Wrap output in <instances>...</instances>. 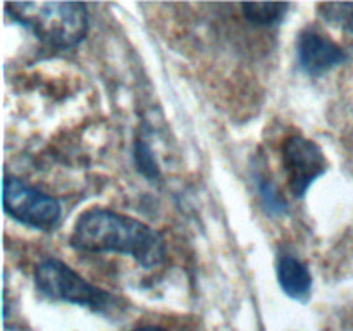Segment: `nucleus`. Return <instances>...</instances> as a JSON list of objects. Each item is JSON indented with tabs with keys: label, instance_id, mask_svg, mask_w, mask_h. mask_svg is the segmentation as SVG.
I'll list each match as a JSON object with an SVG mask.
<instances>
[{
	"label": "nucleus",
	"instance_id": "nucleus-1",
	"mask_svg": "<svg viewBox=\"0 0 353 331\" xmlns=\"http://www.w3.org/2000/svg\"><path fill=\"white\" fill-rule=\"evenodd\" d=\"M71 245L93 254L130 255L147 269L161 265L165 257V241L157 230L102 207L79 214L71 231Z\"/></svg>",
	"mask_w": 353,
	"mask_h": 331
},
{
	"label": "nucleus",
	"instance_id": "nucleus-2",
	"mask_svg": "<svg viewBox=\"0 0 353 331\" xmlns=\"http://www.w3.org/2000/svg\"><path fill=\"white\" fill-rule=\"evenodd\" d=\"M6 9L14 21L55 48L76 47L88 33V12L83 3L16 2L7 3Z\"/></svg>",
	"mask_w": 353,
	"mask_h": 331
},
{
	"label": "nucleus",
	"instance_id": "nucleus-3",
	"mask_svg": "<svg viewBox=\"0 0 353 331\" xmlns=\"http://www.w3.org/2000/svg\"><path fill=\"white\" fill-rule=\"evenodd\" d=\"M34 285L47 299L88 307L95 312H107L114 305L110 293L83 279L59 259H47L34 268Z\"/></svg>",
	"mask_w": 353,
	"mask_h": 331
},
{
	"label": "nucleus",
	"instance_id": "nucleus-4",
	"mask_svg": "<svg viewBox=\"0 0 353 331\" xmlns=\"http://www.w3.org/2000/svg\"><path fill=\"white\" fill-rule=\"evenodd\" d=\"M2 200L3 209L10 217L34 230L52 231L61 223L62 207L59 200L26 185L19 178L6 176Z\"/></svg>",
	"mask_w": 353,
	"mask_h": 331
},
{
	"label": "nucleus",
	"instance_id": "nucleus-5",
	"mask_svg": "<svg viewBox=\"0 0 353 331\" xmlns=\"http://www.w3.org/2000/svg\"><path fill=\"white\" fill-rule=\"evenodd\" d=\"M281 155L288 186L296 199H302L312 183L327 171V161L323 148L310 138L300 134L286 137L283 141Z\"/></svg>",
	"mask_w": 353,
	"mask_h": 331
},
{
	"label": "nucleus",
	"instance_id": "nucleus-6",
	"mask_svg": "<svg viewBox=\"0 0 353 331\" xmlns=\"http://www.w3.org/2000/svg\"><path fill=\"white\" fill-rule=\"evenodd\" d=\"M299 61L307 74L321 76L347 61V52L316 30H303L296 43Z\"/></svg>",
	"mask_w": 353,
	"mask_h": 331
},
{
	"label": "nucleus",
	"instance_id": "nucleus-7",
	"mask_svg": "<svg viewBox=\"0 0 353 331\" xmlns=\"http://www.w3.org/2000/svg\"><path fill=\"white\" fill-rule=\"evenodd\" d=\"M276 274L283 292L293 300L307 302L312 293V274L309 265L292 254H283L276 262Z\"/></svg>",
	"mask_w": 353,
	"mask_h": 331
},
{
	"label": "nucleus",
	"instance_id": "nucleus-8",
	"mask_svg": "<svg viewBox=\"0 0 353 331\" xmlns=\"http://www.w3.org/2000/svg\"><path fill=\"white\" fill-rule=\"evenodd\" d=\"M241 9H243L245 17L250 23L257 24V26H272V24H278L285 17L286 10L290 9V3L248 2L241 3Z\"/></svg>",
	"mask_w": 353,
	"mask_h": 331
},
{
	"label": "nucleus",
	"instance_id": "nucleus-9",
	"mask_svg": "<svg viewBox=\"0 0 353 331\" xmlns=\"http://www.w3.org/2000/svg\"><path fill=\"white\" fill-rule=\"evenodd\" d=\"M319 12L327 23L353 33V3H321Z\"/></svg>",
	"mask_w": 353,
	"mask_h": 331
},
{
	"label": "nucleus",
	"instance_id": "nucleus-10",
	"mask_svg": "<svg viewBox=\"0 0 353 331\" xmlns=\"http://www.w3.org/2000/svg\"><path fill=\"white\" fill-rule=\"evenodd\" d=\"M134 162H137V169L141 172V174L147 176L148 179H155L161 176L159 172V166L155 162L154 154L150 152V147H148L145 141L137 140L134 141Z\"/></svg>",
	"mask_w": 353,
	"mask_h": 331
},
{
	"label": "nucleus",
	"instance_id": "nucleus-11",
	"mask_svg": "<svg viewBox=\"0 0 353 331\" xmlns=\"http://www.w3.org/2000/svg\"><path fill=\"white\" fill-rule=\"evenodd\" d=\"M134 331H165L164 328H157V326H145V328H138Z\"/></svg>",
	"mask_w": 353,
	"mask_h": 331
}]
</instances>
